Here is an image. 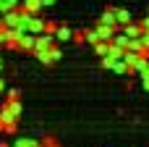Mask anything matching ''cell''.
Returning <instances> with one entry per match:
<instances>
[{
  "label": "cell",
  "mask_w": 149,
  "mask_h": 147,
  "mask_svg": "<svg viewBox=\"0 0 149 147\" xmlns=\"http://www.w3.org/2000/svg\"><path fill=\"white\" fill-rule=\"evenodd\" d=\"M21 113H24V108H21L18 100H5V103L0 105V121H3V124H5V121H18Z\"/></svg>",
  "instance_id": "6da1fadb"
},
{
  "label": "cell",
  "mask_w": 149,
  "mask_h": 147,
  "mask_svg": "<svg viewBox=\"0 0 149 147\" xmlns=\"http://www.w3.org/2000/svg\"><path fill=\"white\" fill-rule=\"evenodd\" d=\"M18 24H21V5H18V8H10V11L3 13V26H5V29L18 26Z\"/></svg>",
  "instance_id": "7a4b0ae2"
},
{
  "label": "cell",
  "mask_w": 149,
  "mask_h": 147,
  "mask_svg": "<svg viewBox=\"0 0 149 147\" xmlns=\"http://www.w3.org/2000/svg\"><path fill=\"white\" fill-rule=\"evenodd\" d=\"M52 45H55V34H50V32H42L34 37V50H50Z\"/></svg>",
  "instance_id": "3957f363"
},
{
  "label": "cell",
  "mask_w": 149,
  "mask_h": 147,
  "mask_svg": "<svg viewBox=\"0 0 149 147\" xmlns=\"http://www.w3.org/2000/svg\"><path fill=\"white\" fill-rule=\"evenodd\" d=\"M131 74H139V76H144V74H149V55H139V60L131 66Z\"/></svg>",
  "instance_id": "277c9868"
},
{
  "label": "cell",
  "mask_w": 149,
  "mask_h": 147,
  "mask_svg": "<svg viewBox=\"0 0 149 147\" xmlns=\"http://www.w3.org/2000/svg\"><path fill=\"white\" fill-rule=\"evenodd\" d=\"M115 29H120L128 39H131V37H141V34H144L141 24H131V21H128V24H123V26H115Z\"/></svg>",
  "instance_id": "5b68a950"
},
{
  "label": "cell",
  "mask_w": 149,
  "mask_h": 147,
  "mask_svg": "<svg viewBox=\"0 0 149 147\" xmlns=\"http://www.w3.org/2000/svg\"><path fill=\"white\" fill-rule=\"evenodd\" d=\"M34 37H37V34L24 32L21 39H18V50H21V53H31V50H34Z\"/></svg>",
  "instance_id": "8992f818"
},
{
  "label": "cell",
  "mask_w": 149,
  "mask_h": 147,
  "mask_svg": "<svg viewBox=\"0 0 149 147\" xmlns=\"http://www.w3.org/2000/svg\"><path fill=\"white\" fill-rule=\"evenodd\" d=\"M29 32H31V34H42V32H45V18H42L39 13L29 18Z\"/></svg>",
  "instance_id": "52a82bcc"
},
{
  "label": "cell",
  "mask_w": 149,
  "mask_h": 147,
  "mask_svg": "<svg viewBox=\"0 0 149 147\" xmlns=\"http://www.w3.org/2000/svg\"><path fill=\"white\" fill-rule=\"evenodd\" d=\"M55 39H58V42H68V39H73V29H68L65 24H58V29H55Z\"/></svg>",
  "instance_id": "ba28073f"
},
{
  "label": "cell",
  "mask_w": 149,
  "mask_h": 147,
  "mask_svg": "<svg viewBox=\"0 0 149 147\" xmlns=\"http://www.w3.org/2000/svg\"><path fill=\"white\" fill-rule=\"evenodd\" d=\"M100 24H107V26H118V16H115V8H107L102 16H100Z\"/></svg>",
  "instance_id": "9c48e42d"
},
{
  "label": "cell",
  "mask_w": 149,
  "mask_h": 147,
  "mask_svg": "<svg viewBox=\"0 0 149 147\" xmlns=\"http://www.w3.org/2000/svg\"><path fill=\"white\" fill-rule=\"evenodd\" d=\"M123 53H126V47H120V45H115V42H110V45H107V58L120 60V58H123Z\"/></svg>",
  "instance_id": "30bf717a"
},
{
  "label": "cell",
  "mask_w": 149,
  "mask_h": 147,
  "mask_svg": "<svg viewBox=\"0 0 149 147\" xmlns=\"http://www.w3.org/2000/svg\"><path fill=\"white\" fill-rule=\"evenodd\" d=\"M21 8L29 11V13H39V11H45V8H42V0H21Z\"/></svg>",
  "instance_id": "8fae6325"
},
{
  "label": "cell",
  "mask_w": 149,
  "mask_h": 147,
  "mask_svg": "<svg viewBox=\"0 0 149 147\" xmlns=\"http://www.w3.org/2000/svg\"><path fill=\"white\" fill-rule=\"evenodd\" d=\"M97 34H100V39L110 42V39H113V34H115V29H113V26H107V24H100V26H97Z\"/></svg>",
  "instance_id": "7c38bea8"
},
{
  "label": "cell",
  "mask_w": 149,
  "mask_h": 147,
  "mask_svg": "<svg viewBox=\"0 0 149 147\" xmlns=\"http://www.w3.org/2000/svg\"><path fill=\"white\" fill-rule=\"evenodd\" d=\"M115 16H118V26L131 21V11H126V8H115Z\"/></svg>",
  "instance_id": "4fadbf2b"
},
{
  "label": "cell",
  "mask_w": 149,
  "mask_h": 147,
  "mask_svg": "<svg viewBox=\"0 0 149 147\" xmlns=\"http://www.w3.org/2000/svg\"><path fill=\"white\" fill-rule=\"evenodd\" d=\"M126 50H134V53H144V42H141V37H131L128 39V47Z\"/></svg>",
  "instance_id": "5bb4252c"
},
{
  "label": "cell",
  "mask_w": 149,
  "mask_h": 147,
  "mask_svg": "<svg viewBox=\"0 0 149 147\" xmlns=\"http://www.w3.org/2000/svg\"><path fill=\"white\" fill-rule=\"evenodd\" d=\"M139 55H141V53H134V50H126V53H123V63H126V66L131 68V66H134V63L139 60Z\"/></svg>",
  "instance_id": "9a60e30c"
},
{
  "label": "cell",
  "mask_w": 149,
  "mask_h": 147,
  "mask_svg": "<svg viewBox=\"0 0 149 147\" xmlns=\"http://www.w3.org/2000/svg\"><path fill=\"white\" fill-rule=\"evenodd\" d=\"M13 147H42L37 139H24V137H18L16 142H13Z\"/></svg>",
  "instance_id": "2e32d148"
},
{
  "label": "cell",
  "mask_w": 149,
  "mask_h": 147,
  "mask_svg": "<svg viewBox=\"0 0 149 147\" xmlns=\"http://www.w3.org/2000/svg\"><path fill=\"white\" fill-rule=\"evenodd\" d=\"M18 5H21V0H0V13H5L10 8H18Z\"/></svg>",
  "instance_id": "e0dca14e"
},
{
  "label": "cell",
  "mask_w": 149,
  "mask_h": 147,
  "mask_svg": "<svg viewBox=\"0 0 149 147\" xmlns=\"http://www.w3.org/2000/svg\"><path fill=\"white\" fill-rule=\"evenodd\" d=\"M107 45H110V42H105V39H100V42L94 45V53H97L100 58H105V55H107Z\"/></svg>",
  "instance_id": "ac0fdd59"
},
{
  "label": "cell",
  "mask_w": 149,
  "mask_h": 147,
  "mask_svg": "<svg viewBox=\"0 0 149 147\" xmlns=\"http://www.w3.org/2000/svg\"><path fill=\"white\" fill-rule=\"evenodd\" d=\"M86 42H89V45H97V42H100V34H97V29H89V32H86Z\"/></svg>",
  "instance_id": "d6986e66"
},
{
  "label": "cell",
  "mask_w": 149,
  "mask_h": 147,
  "mask_svg": "<svg viewBox=\"0 0 149 147\" xmlns=\"http://www.w3.org/2000/svg\"><path fill=\"white\" fill-rule=\"evenodd\" d=\"M47 53H50V58H52V60H55V63H58V60H60V58H63V50H60V47H55V45H52V47H50V50H47Z\"/></svg>",
  "instance_id": "ffe728a7"
},
{
  "label": "cell",
  "mask_w": 149,
  "mask_h": 147,
  "mask_svg": "<svg viewBox=\"0 0 149 147\" xmlns=\"http://www.w3.org/2000/svg\"><path fill=\"white\" fill-rule=\"evenodd\" d=\"M16 124L18 121H5L3 124V134H16Z\"/></svg>",
  "instance_id": "44dd1931"
},
{
  "label": "cell",
  "mask_w": 149,
  "mask_h": 147,
  "mask_svg": "<svg viewBox=\"0 0 149 147\" xmlns=\"http://www.w3.org/2000/svg\"><path fill=\"white\" fill-rule=\"evenodd\" d=\"M73 42H76V45H81V42H86V32H81V29H76V32H73Z\"/></svg>",
  "instance_id": "7402d4cb"
},
{
  "label": "cell",
  "mask_w": 149,
  "mask_h": 147,
  "mask_svg": "<svg viewBox=\"0 0 149 147\" xmlns=\"http://www.w3.org/2000/svg\"><path fill=\"white\" fill-rule=\"evenodd\" d=\"M55 29H58V24H52V21H45V32H50V34H55Z\"/></svg>",
  "instance_id": "603a6c76"
},
{
  "label": "cell",
  "mask_w": 149,
  "mask_h": 147,
  "mask_svg": "<svg viewBox=\"0 0 149 147\" xmlns=\"http://www.w3.org/2000/svg\"><path fill=\"white\" fill-rule=\"evenodd\" d=\"M18 95H21L18 89H8V97H5V100H18Z\"/></svg>",
  "instance_id": "cb8c5ba5"
},
{
  "label": "cell",
  "mask_w": 149,
  "mask_h": 147,
  "mask_svg": "<svg viewBox=\"0 0 149 147\" xmlns=\"http://www.w3.org/2000/svg\"><path fill=\"white\" fill-rule=\"evenodd\" d=\"M141 87L149 92V74H144V76H141Z\"/></svg>",
  "instance_id": "d4e9b609"
},
{
  "label": "cell",
  "mask_w": 149,
  "mask_h": 147,
  "mask_svg": "<svg viewBox=\"0 0 149 147\" xmlns=\"http://www.w3.org/2000/svg\"><path fill=\"white\" fill-rule=\"evenodd\" d=\"M5 45V26H0V47Z\"/></svg>",
  "instance_id": "484cf974"
},
{
  "label": "cell",
  "mask_w": 149,
  "mask_h": 147,
  "mask_svg": "<svg viewBox=\"0 0 149 147\" xmlns=\"http://www.w3.org/2000/svg\"><path fill=\"white\" fill-rule=\"evenodd\" d=\"M58 0H42V8H50V5H55Z\"/></svg>",
  "instance_id": "4316f807"
},
{
  "label": "cell",
  "mask_w": 149,
  "mask_h": 147,
  "mask_svg": "<svg viewBox=\"0 0 149 147\" xmlns=\"http://www.w3.org/2000/svg\"><path fill=\"white\" fill-rule=\"evenodd\" d=\"M141 29H149V13L144 16V21H141Z\"/></svg>",
  "instance_id": "83f0119b"
},
{
  "label": "cell",
  "mask_w": 149,
  "mask_h": 147,
  "mask_svg": "<svg viewBox=\"0 0 149 147\" xmlns=\"http://www.w3.org/2000/svg\"><path fill=\"white\" fill-rule=\"evenodd\" d=\"M3 89H5V82H3V76H0V92H3Z\"/></svg>",
  "instance_id": "f1b7e54d"
},
{
  "label": "cell",
  "mask_w": 149,
  "mask_h": 147,
  "mask_svg": "<svg viewBox=\"0 0 149 147\" xmlns=\"http://www.w3.org/2000/svg\"><path fill=\"white\" fill-rule=\"evenodd\" d=\"M144 55H149V45H147V47H144Z\"/></svg>",
  "instance_id": "f546056e"
},
{
  "label": "cell",
  "mask_w": 149,
  "mask_h": 147,
  "mask_svg": "<svg viewBox=\"0 0 149 147\" xmlns=\"http://www.w3.org/2000/svg\"><path fill=\"white\" fill-rule=\"evenodd\" d=\"M0 147H13V145H5V142H0Z\"/></svg>",
  "instance_id": "4dcf8cb0"
},
{
  "label": "cell",
  "mask_w": 149,
  "mask_h": 147,
  "mask_svg": "<svg viewBox=\"0 0 149 147\" xmlns=\"http://www.w3.org/2000/svg\"><path fill=\"white\" fill-rule=\"evenodd\" d=\"M0 71H3V58H0Z\"/></svg>",
  "instance_id": "1f68e13d"
},
{
  "label": "cell",
  "mask_w": 149,
  "mask_h": 147,
  "mask_svg": "<svg viewBox=\"0 0 149 147\" xmlns=\"http://www.w3.org/2000/svg\"><path fill=\"white\" fill-rule=\"evenodd\" d=\"M0 26H3V13H0Z\"/></svg>",
  "instance_id": "d6a6232c"
},
{
  "label": "cell",
  "mask_w": 149,
  "mask_h": 147,
  "mask_svg": "<svg viewBox=\"0 0 149 147\" xmlns=\"http://www.w3.org/2000/svg\"><path fill=\"white\" fill-rule=\"evenodd\" d=\"M42 147H45V145H42Z\"/></svg>",
  "instance_id": "836d02e7"
}]
</instances>
